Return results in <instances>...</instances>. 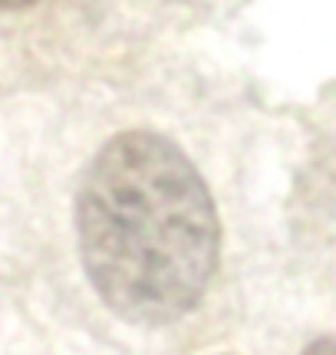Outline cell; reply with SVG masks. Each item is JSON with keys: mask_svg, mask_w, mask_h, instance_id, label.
Segmentation results:
<instances>
[{"mask_svg": "<svg viewBox=\"0 0 336 355\" xmlns=\"http://www.w3.org/2000/svg\"><path fill=\"white\" fill-rule=\"evenodd\" d=\"M76 237L92 290L135 326L188 316L221 257V220L205 178L175 141L145 128L109 139L86 168Z\"/></svg>", "mask_w": 336, "mask_h": 355, "instance_id": "obj_1", "label": "cell"}, {"mask_svg": "<svg viewBox=\"0 0 336 355\" xmlns=\"http://www.w3.org/2000/svg\"><path fill=\"white\" fill-rule=\"evenodd\" d=\"M303 355H336V339H317L303 349Z\"/></svg>", "mask_w": 336, "mask_h": 355, "instance_id": "obj_2", "label": "cell"}, {"mask_svg": "<svg viewBox=\"0 0 336 355\" xmlns=\"http://www.w3.org/2000/svg\"><path fill=\"white\" fill-rule=\"evenodd\" d=\"M33 0H0V10H24Z\"/></svg>", "mask_w": 336, "mask_h": 355, "instance_id": "obj_3", "label": "cell"}]
</instances>
